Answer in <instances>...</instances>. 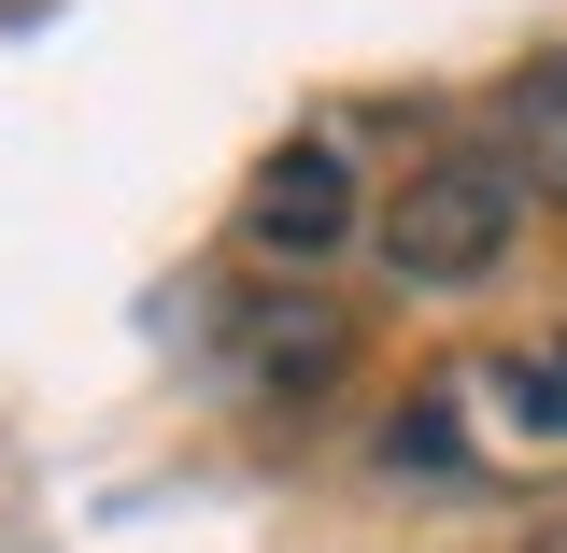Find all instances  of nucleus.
I'll list each match as a JSON object with an SVG mask.
<instances>
[{"mask_svg":"<svg viewBox=\"0 0 567 553\" xmlns=\"http://www.w3.org/2000/svg\"><path fill=\"white\" fill-rule=\"evenodd\" d=\"M227 355H241L270 398H327V383L354 369V313H341V298H312V284H298V298H241Z\"/></svg>","mask_w":567,"mask_h":553,"instance_id":"7ed1b4c3","label":"nucleus"},{"mask_svg":"<svg viewBox=\"0 0 567 553\" xmlns=\"http://www.w3.org/2000/svg\"><path fill=\"white\" fill-rule=\"evenodd\" d=\"M241 242H256L270 270L341 256V242H354V171H341V142H284L270 171H256V199H241Z\"/></svg>","mask_w":567,"mask_h":553,"instance_id":"f03ea898","label":"nucleus"},{"mask_svg":"<svg viewBox=\"0 0 567 553\" xmlns=\"http://www.w3.org/2000/svg\"><path fill=\"white\" fill-rule=\"evenodd\" d=\"M511 242H525V156H483V142L398 171V199L369 213V256H383L398 284H425V298L496 284V270H511Z\"/></svg>","mask_w":567,"mask_h":553,"instance_id":"f257e3e1","label":"nucleus"},{"mask_svg":"<svg viewBox=\"0 0 567 553\" xmlns=\"http://www.w3.org/2000/svg\"><path fill=\"white\" fill-rule=\"evenodd\" d=\"M483 398L511 412V440H567V341H496Z\"/></svg>","mask_w":567,"mask_h":553,"instance_id":"20e7f679","label":"nucleus"},{"mask_svg":"<svg viewBox=\"0 0 567 553\" xmlns=\"http://www.w3.org/2000/svg\"><path fill=\"white\" fill-rule=\"evenodd\" d=\"M525 553H567V511H554V525H539V540H525Z\"/></svg>","mask_w":567,"mask_h":553,"instance_id":"423d86ee","label":"nucleus"},{"mask_svg":"<svg viewBox=\"0 0 567 553\" xmlns=\"http://www.w3.org/2000/svg\"><path fill=\"white\" fill-rule=\"evenodd\" d=\"M525 142H539V171H554V199H567V58L525 85Z\"/></svg>","mask_w":567,"mask_h":553,"instance_id":"39448f33","label":"nucleus"}]
</instances>
